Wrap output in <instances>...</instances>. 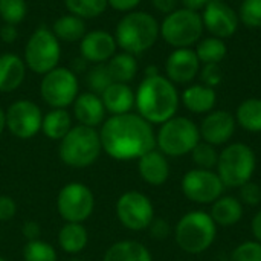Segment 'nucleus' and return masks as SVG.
<instances>
[{
	"label": "nucleus",
	"mask_w": 261,
	"mask_h": 261,
	"mask_svg": "<svg viewBox=\"0 0 261 261\" xmlns=\"http://www.w3.org/2000/svg\"><path fill=\"white\" fill-rule=\"evenodd\" d=\"M102 151L116 161L139 159L156 148V135L141 115H112L99 130Z\"/></svg>",
	"instance_id": "f257e3e1"
},
{
	"label": "nucleus",
	"mask_w": 261,
	"mask_h": 261,
	"mask_svg": "<svg viewBox=\"0 0 261 261\" xmlns=\"http://www.w3.org/2000/svg\"><path fill=\"white\" fill-rule=\"evenodd\" d=\"M231 261H261V245L258 242L242 243L232 251Z\"/></svg>",
	"instance_id": "4c0bfd02"
},
{
	"label": "nucleus",
	"mask_w": 261,
	"mask_h": 261,
	"mask_svg": "<svg viewBox=\"0 0 261 261\" xmlns=\"http://www.w3.org/2000/svg\"><path fill=\"white\" fill-rule=\"evenodd\" d=\"M0 38H2L5 43H8V44L14 43V41L18 38V31H17V26L5 23V24L0 28Z\"/></svg>",
	"instance_id": "a18cd8bd"
},
{
	"label": "nucleus",
	"mask_w": 261,
	"mask_h": 261,
	"mask_svg": "<svg viewBox=\"0 0 261 261\" xmlns=\"http://www.w3.org/2000/svg\"><path fill=\"white\" fill-rule=\"evenodd\" d=\"M80 84L76 75L69 67H55L43 75L40 95L52 109H66L78 96Z\"/></svg>",
	"instance_id": "9d476101"
},
{
	"label": "nucleus",
	"mask_w": 261,
	"mask_h": 261,
	"mask_svg": "<svg viewBox=\"0 0 261 261\" xmlns=\"http://www.w3.org/2000/svg\"><path fill=\"white\" fill-rule=\"evenodd\" d=\"M191 153H193L194 164L200 170H211V168L217 167L219 153L216 151L214 145H211L208 142H199Z\"/></svg>",
	"instance_id": "f704fd0d"
},
{
	"label": "nucleus",
	"mask_w": 261,
	"mask_h": 261,
	"mask_svg": "<svg viewBox=\"0 0 261 261\" xmlns=\"http://www.w3.org/2000/svg\"><path fill=\"white\" fill-rule=\"evenodd\" d=\"M225 190L217 173L211 170H191L182 179V191L187 199L196 203H214Z\"/></svg>",
	"instance_id": "4468645a"
},
{
	"label": "nucleus",
	"mask_w": 261,
	"mask_h": 261,
	"mask_svg": "<svg viewBox=\"0 0 261 261\" xmlns=\"http://www.w3.org/2000/svg\"><path fill=\"white\" fill-rule=\"evenodd\" d=\"M116 40L107 31H90L80 41V55L93 64H106L116 52Z\"/></svg>",
	"instance_id": "dca6fc26"
},
{
	"label": "nucleus",
	"mask_w": 261,
	"mask_h": 261,
	"mask_svg": "<svg viewBox=\"0 0 261 261\" xmlns=\"http://www.w3.org/2000/svg\"><path fill=\"white\" fill-rule=\"evenodd\" d=\"M21 234L23 237L28 240V242H32V240H38L41 237V226L38 222L35 220H28L23 223L21 226Z\"/></svg>",
	"instance_id": "79ce46f5"
},
{
	"label": "nucleus",
	"mask_w": 261,
	"mask_h": 261,
	"mask_svg": "<svg viewBox=\"0 0 261 261\" xmlns=\"http://www.w3.org/2000/svg\"><path fill=\"white\" fill-rule=\"evenodd\" d=\"M240 199L249 206H257L261 202V188L254 182H246L240 187Z\"/></svg>",
	"instance_id": "58836bf2"
},
{
	"label": "nucleus",
	"mask_w": 261,
	"mask_h": 261,
	"mask_svg": "<svg viewBox=\"0 0 261 261\" xmlns=\"http://www.w3.org/2000/svg\"><path fill=\"white\" fill-rule=\"evenodd\" d=\"M148 228H150L151 236H153L154 239H158V240L165 239V237L168 236V232H170V226H168V223H167L164 219H154Z\"/></svg>",
	"instance_id": "37998d69"
},
{
	"label": "nucleus",
	"mask_w": 261,
	"mask_h": 261,
	"mask_svg": "<svg viewBox=\"0 0 261 261\" xmlns=\"http://www.w3.org/2000/svg\"><path fill=\"white\" fill-rule=\"evenodd\" d=\"M23 260L24 261H58L57 251L47 242L38 239L28 242L23 246Z\"/></svg>",
	"instance_id": "473e14b6"
},
{
	"label": "nucleus",
	"mask_w": 261,
	"mask_h": 261,
	"mask_svg": "<svg viewBox=\"0 0 261 261\" xmlns=\"http://www.w3.org/2000/svg\"><path fill=\"white\" fill-rule=\"evenodd\" d=\"M102 151L99 132L86 125H73L60 141L58 156L72 168H87L93 165Z\"/></svg>",
	"instance_id": "20e7f679"
},
{
	"label": "nucleus",
	"mask_w": 261,
	"mask_h": 261,
	"mask_svg": "<svg viewBox=\"0 0 261 261\" xmlns=\"http://www.w3.org/2000/svg\"><path fill=\"white\" fill-rule=\"evenodd\" d=\"M5 128H6V118H5V112L0 109V135L5 132Z\"/></svg>",
	"instance_id": "3c124183"
},
{
	"label": "nucleus",
	"mask_w": 261,
	"mask_h": 261,
	"mask_svg": "<svg viewBox=\"0 0 261 261\" xmlns=\"http://www.w3.org/2000/svg\"><path fill=\"white\" fill-rule=\"evenodd\" d=\"M203 20L197 11L187 8L174 9L167 14L161 24V37L173 47H190L197 43L203 34Z\"/></svg>",
	"instance_id": "6e6552de"
},
{
	"label": "nucleus",
	"mask_w": 261,
	"mask_h": 261,
	"mask_svg": "<svg viewBox=\"0 0 261 261\" xmlns=\"http://www.w3.org/2000/svg\"><path fill=\"white\" fill-rule=\"evenodd\" d=\"M226 44L222 38L208 37L203 38L196 49V55L200 64H220L222 60L226 57Z\"/></svg>",
	"instance_id": "7c9ffc66"
},
{
	"label": "nucleus",
	"mask_w": 261,
	"mask_h": 261,
	"mask_svg": "<svg viewBox=\"0 0 261 261\" xmlns=\"http://www.w3.org/2000/svg\"><path fill=\"white\" fill-rule=\"evenodd\" d=\"M257 165L255 153L246 144H231L220 154L217 174L225 187L240 188L251 180Z\"/></svg>",
	"instance_id": "0eeeda50"
},
{
	"label": "nucleus",
	"mask_w": 261,
	"mask_h": 261,
	"mask_svg": "<svg viewBox=\"0 0 261 261\" xmlns=\"http://www.w3.org/2000/svg\"><path fill=\"white\" fill-rule=\"evenodd\" d=\"M61 57L60 40L47 28H38L29 37L24 47V64L37 75H46L58 67Z\"/></svg>",
	"instance_id": "1a4fd4ad"
},
{
	"label": "nucleus",
	"mask_w": 261,
	"mask_h": 261,
	"mask_svg": "<svg viewBox=\"0 0 261 261\" xmlns=\"http://www.w3.org/2000/svg\"><path fill=\"white\" fill-rule=\"evenodd\" d=\"M70 261H81V260H78V258H72Z\"/></svg>",
	"instance_id": "603ef678"
},
{
	"label": "nucleus",
	"mask_w": 261,
	"mask_h": 261,
	"mask_svg": "<svg viewBox=\"0 0 261 261\" xmlns=\"http://www.w3.org/2000/svg\"><path fill=\"white\" fill-rule=\"evenodd\" d=\"M26 78V64L15 54L0 55V92L17 90Z\"/></svg>",
	"instance_id": "412c9836"
},
{
	"label": "nucleus",
	"mask_w": 261,
	"mask_h": 261,
	"mask_svg": "<svg viewBox=\"0 0 261 261\" xmlns=\"http://www.w3.org/2000/svg\"><path fill=\"white\" fill-rule=\"evenodd\" d=\"M101 99L106 110L112 115L130 113L135 107V92L125 83H112L101 93Z\"/></svg>",
	"instance_id": "4be33fe9"
},
{
	"label": "nucleus",
	"mask_w": 261,
	"mask_h": 261,
	"mask_svg": "<svg viewBox=\"0 0 261 261\" xmlns=\"http://www.w3.org/2000/svg\"><path fill=\"white\" fill-rule=\"evenodd\" d=\"M161 35L158 20L142 11L127 12L118 23L115 31L116 44L127 54L138 55L153 47Z\"/></svg>",
	"instance_id": "7ed1b4c3"
},
{
	"label": "nucleus",
	"mask_w": 261,
	"mask_h": 261,
	"mask_svg": "<svg viewBox=\"0 0 261 261\" xmlns=\"http://www.w3.org/2000/svg\"><path fill=\"white\" fill-rule=\"evenodd\" d=\"M180 2H182L184 8L191 9V11H199L210 3V0H180Z\"/></svg>",
	"instance_id": "de8ad7c7"
},
{
	"label": "nucleus",
	"mask_w": 261,
	"mask_h": 261,
	"mask_svg": "<svg viewBox=\"0 0 261 261\" xmlns=\"http://www.w3.org/2000/svg\"><path fill=\"white\" fill-rule=\"evenodd\" d=\"M200 78L205 86L214 89L216 86H219L222 83L223 73H222V69L219 64H205L200 72Z\"/></svg>",
	"instance_id": "ea45409f"
},
{
	"label": "nucleus",
	"mask_w": 261,
	"mask_h": 261,
	"mask_svg": "<svg viewBox=\"0 0 261 261\" xmlns=\"http://www.w3.org/2000/svg\"><path fill=\"white\" fill-rule=\"evenodd\" d=\"M239 17L248 28H261V0H243Z\"/></svg>",
	"instance_id": "e433bc0d"
},
{
	"label": "nucleus",
	"mask_w": 261,
	"mask_h": 261,
	"mask_svg": "<svg viewBox=\"0 0 261 261\" xmlns=\"http://www.w3.org/2000/svg\"><path fill=\"white\" fill-rule=\"evenodd\" d=\"M6 130L18 139H31L41 130L43 113L29 99L14 101L5 112Z\"/></svg>",
	"instance_id": "ddd939ff"
},
{
	"label": "nucleus",
	"mask_w": 261,
	"mask_h": 261,
	"mask_svg": "<svg viewBox=\"0 0 261 261\" xmlns=\"http://www.w3.org/2000/svg\"><path fill=\"white\" fill-rule=\"evenodd\" d=\"M200 142L199 127L185 116H173L161 124L156 135V145L161 153L171 158H180L194 150Z\"/></svg>",
	"instance_id": "423d86ee"
},
{
	"label": "nucleus",
	"mask_w": 261,
	"mask_h": 261,
	"mask_svg": "<svg viewBox=\"0 0 261 261\" xmlns=\"http://www.w3.org/2000/svg\"><path fill=\"white\" fill-rule=\"evenodd\" d=\"M0 261H6V260H5V258H3V257H0Z\"/></svg>",
	"instance_id": "864d4df0"
},
{
	"label": "nucleus",
	"mask_w": 261,
	"mask_h": 261,
	"mask_svg": "<svg viewBox=\"0 0 261 261\" xmlns=\"http://www.w3.org/2000/svg\"><path fill=\"white\" fill-rule=\"evenodd\" d=\"M72 127V116L66 109H52L43 115L41 132L52 141H61Z\"/></svg>",
	"instance_id": "bb28decb"
},
{
	"label": "nucleus",
	"mask_w": 261,
	"mask_h": 261,
	"mask_svg": "<svg viewBox=\"0 0 261 261\" xmlns=\"http://www.w3.org/2000/svg\"><path fill=\"white\" fill-rule=\"evenodd\" d=\"M67 11L83 20L99 17L106 12L109 2L107 0H64Z\"/></svg>",
	"instance_id": "2f4dec72"
},
{
	"label": "nucleus",
	"mask_w": 261,
	"mask_h": 261,
	"mask_svg": "<svg viewBox=\"0 0 261 261\" xmlns=\"http://www.w3.org/2000/svg\"><path fill=\"white\" fill-rule=\"evenodd\" d=\"M102 261H153V257L142 243L122 240L113 243L106 251Z\"/></svg>",
	"instance_id": "393cba45"
},
{
	"label": "nucleus",
	"mask_w": 261,
	"mask_h": 261,
	"mask_svg": "<svg viewBox=\"0 0 261 261\" xmlns=\"http://www.w3.org/2000/svg\"><path fill=\"white\" fill-rule=\"evenodd\" d=\"M138 171L144 182L153 187H159L168 180L170 176V165L167 156L159 150H151L145 153L142 158L138 159Z\"/></svg>",
	"instance_id": "aec40b11"
},
{
	"label": "nucleus",
	"mask_w": 261,
	"mask_h": 261,
	"mask_svg": "<svg viewBox=\"0 0 261 261\" xmlns=\"http://www.w3.org/2000/svg\"><path fill=\"white\" fill-rule=\"evenodd\" d=\"M106 107L99 95L93 92H84L73 101V116L78 124L86 127H98L106 121Z\"/></svg>",
	"instance_id": "6ab92c4d"
},
{
	"label": "nucleus",
	"mask_w": 261,
	"mask_h": 261,
	"mask_svg": "<svg viewBox=\"0 0 261 261\" xmlns=\"http://www.w3.org/2000/svg\"><path fill=\"white\" fill-rule=\"evenodd\" d=\"M217 228L213 217L203 211L185 214L176 225V243L187 254H202L216 240Z\"/></svg>",
	"instance_id": "39448f33"
},
{
	"label": "nucleus",
	"mask_w": 261,
	"mask_h": 261,
	"mask_svg": "<svg viewBox=\"0 0 261 261\" xmlns=\"http://www.w3.org/2000/svg\"><path fill=\"white\" fill-rule=\"evenodd\" d=\"M86 67H87V61L80 55L78 58H75L73 61H72V67H70V70L76 75L78 72H83V70H86Z\"/></svg>",
	"instance_id": "8fccbe9b"
},
{
	"label": "nucleus",
	"mask_w": 261,
	"mask_h": 261,
	"mask_svg": "<svg viewBox=\"0 0 261 261\" xmlns=\"http://www.w3.org/2000/svg\"><path fill=\"white\" fill-rule=\"evenodd\" d=\"M95 210V196L92 190L81 182L64 185L57 196V211L69 223L86 222Z\"/></svg>",
	"instance_id": "9b49d317"
},
{
	"label": "nucleus",
	"mask_w": 261,
	"mask_h": 261,
	"mask_svg": "<svg viewBox=\"0 0 261 261\" xmlns=\"http://www.w3.org/2000/svg\"><path fill=\"white\" fill-rule=\"evenodd\" d=\"M216 225L220 226H234L243 217L242 202L232 196H222L213 203L211 214Z\"/></svg>",
	"instance_id": "a878e982"
},
{
	"label": "nucleus",
	"mask_w": 261,
	"mask_h": 261,
	"mask_svg": "<svg viewBox=\"0 0 261 261\" xmlns=\"http://www.w3.org/2000/svg\"><path fill=\"white\" fill-rule=\"evenodd\" d=\"M252 232H254V237L257 239V242L261 245V211L255 214V217L252 220Z\"/></svg>",
	"instance_id": "09e8293b"
},
{
	"label": "nucleus",
	"mask_w": 261,
	"mask_h": 261,
	"mask_svg": "<svg viewBox=\"0 0 261 261\" xmlns=\"http://www.w3.org/2000/svg\"><path fill=\"white\" fill-rule=\"evenodd\" d=\"M236 121L240 124L242 128L251 133L261 132V99L249 98L245 99L236 113Z\"/></svg>",
	"instance_id": "c756f323"
},
{
	"label": "nucleus",
	"mask_w": 261,
	"mask_h": 261,
	"mask_svg": "<svg viewBox=\"0 0 261 261\" xmlns=\"http://www.w3.org/2000/svg\"><path fill=\"white\" fill-rule=\"evenodd\" d=\"M200 70V61L196 55V50L190 47L174 49L165 63L167 78L173 84H187L196 78Z\"/></svg>",
	"instance_id": "f3484780"
},
{
	"label": "nucleus",
	"mask_w": 261,
	"mask_h": 261,
	"mask_svg": "<svg viewBox=\"0 0 261 261\" xmlns=\"http://www.w3.org/2000/svg\"><path fill=\"white\" fill-rule=\"evenodd\" d=\"M236 118L225 110H213L210 112L200 125V136L205 142L211 145H222L226 144L234 132H236Z\"/></svg>",
	"instance_id": "a211bd4d"
},
{
	"label": "nucleus",
	"mask_w": 261,
	"mask_h": 261,
	"mask_svg": "<svg viewBox=\"0 0 261 261\" xmlns=\"http://www.w3.org/2000/svg\"><path fill=\"white\" fill-rule=\"evenodd\" d=\"M113 83L106 64H95L87 73V86L90 92L101 96V93Z\"/></svg>",
	"instance_id": "c9c22d12"
},
{
	"label": "nucleus",
	"mask_w": 261,
	"mask_h": 261,
	"mask_svg": "<svg viewBox=\"0 0 261 261\" xmlns=\"http://www.w3.org/2000/svg\"><path fill=\"white\" fill-rule=\"evenodd\" d=\"M107 70L113 80V83H130L136 73H138V61L135 58V55L127 54V52H121V54H115L107 63Z\"/></svg>",
	"instance_id": "cd10ccee"
},
{
	"label": "nucleus",
	"mask_w": 261,
	"mask_h": 261,
	"mask_svg": "<svg viewBox=\"0 0 261 261\" xmlns=\"http://www.w3.org/2000/svg\"><path fill=\"white\" fill-rule=\"evenodd\" d=\"M135 106L150 124H164L171 119L179 107V93L176 86L162 75L145 76L135 93Z\"/></svg>",
	"instance_id": "f03ea898"
},
{
	"label": "nucleus",
	"mask_w": 261,
	"mask_h": 261,
	"mask_svg": "<svg viewBox=\"0 0 261 261\" xmlns=\"http://www.w3.org/2000/svg\"><path fill=\"white\" fill-rule=\"evenodd\" d=\"M115 211L119 223L130 231H144L154 220L151 200L139 191H127L119 196Z\"/></svg>",
	"instance_id": "f8f14e48"
},
{
	"label": "nucleus",
	"mask_w": 261,
	"mask_h": 261,
	"mask_svg": "<svg viewBox=\"0 0 261 261\" xmlns=\"http://www.w3.org/2000/svg\"><path fill=\"white\" fill-rule=\"evenodd\" d=\"M217 101L216 90L205 84H194L184 90L182 102L193 113H210L213 112Z\"/></svg>",
	"instance_id": "5701e85b"
},
{
	"label": "nucleus",
	"mask_w": 261,
	"mask_h": 261,
	"mask_svg": "<svg viewBox=\"0 0 261 261\" xmlns=\"http://www.w3.org/2000/svg\"><path fill=\"white\" fill-rule=\"evenodd\" d=\"M52 32L58 40L73 43V41H81V38L87 34V28L83 18L73 14H67L54 21Z\"/></svg>",
	"instance_id": "c85d7f7f"
},
{
	"label": "nucleus",
	"mask_w": 261,
	"mask_h": 261,
	"mask_svg": "<svg viewBox=\"0 0 261 261\" xmlns=\"http://www.w3.org/2000/svg\"><path fill=\"white\" fill-rule=\"evenodd\" d=\"M28 14L26 0H0V17L5 23L17 26Z\"/></svg>",
	"instance_id": "72a5a7b5"
},
{
	"label": "nucleus",
	"mask_w": 261,
	"mask_h": 261,
	"mask_svg": "<svg viewBox=\"0 0 261 261\" xmlns=\"http://www.w3.org/2000/svg\"><path fill=\"white\" fill-rule=\"evenodd\" d=\"M107 2L110 8L119 12H130L141 3V0H107Z\"/></svg>",
	"instance_id": "c03bdc74"
},
{
	"label": "nucleus",
	"mask_w": 261,
	"mask_h": 261,
	"mask_svg": "<svg viewBox=\"0 0 261 261\" xmlns=\"http://www.w3.org/2000/svg\"><path fill=\"white\" fill-rule=\"evenodd\" d=\"M89 243V232L83 223L66 222L58 231V246L70 255H76L86 249Z\"/></svg>",
	"instance_id": "b1692460"
},
{
	"label": "nucleus",
	"mask_w": 261,
	"mask_h": 261,
	"mask_svg": "<svg viewBox=\"0 0 261 261\" xmlns=\"http://www.w3.org/2000/svg\"><path fill=\"white\" fill-rule=\"evenodd\" d=\"M203 9V26L213 34V37L223 40L236 34L239 28V15L229 5L220 0H210Z\"/></svg>",
	"instance_id": "2eb2a0df"
},
{
	"label": "nucleus",
	"mask_w": 261,
	"mask_h": 261,
	"mask_svg": "<svg viewBox=\"0 0 261 261\" xmlns=\"http://www.w3.org/2000/svg\"><path fill=\"white\" fill-rule=\"evenodd\" d=\"M177 2L179 0H151L153 6L159 11V12H164V14H170L176 9L177 6Z\"/></svg>",
	"instance_id": "49530a36"
},
{
	"label": "nucleus",
	"mask_w": 261,
	"mask_h": 261,
	"mask_svg": "<svg viewBox=\"0 0 261 261\" xmlns=\"http://www.w3.org/2000/svg\"><path fill=\"white\" fill-rule=\"evenodd\" d=\"M17 214V203L9 196H0V222H9Z\"/></svg>",
	"instance_id": "a19ab883"
}]
</instances>
